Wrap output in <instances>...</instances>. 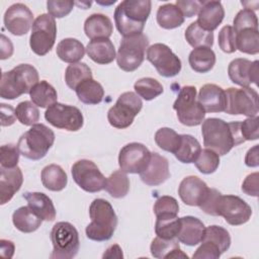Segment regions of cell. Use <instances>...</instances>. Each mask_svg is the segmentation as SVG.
<instances>
[{"instance_id":"47","label":"cell","mask_w":259,"mask_h":259,"mask_svg":"<svg viewBox=\"0 0 259 259\" xmlns=\"http://www.w3.org/2000/svg\"><path fill=\"white\" fill-rule=\"evenodd\" d=\"M15 115L18 121L24 125H33L39 119V111L31 101H22L15 108Z\"/></svg>"},{"instance_id":"29","label":"cell","mask_w":259,"mask_h":259,"mask_svg":"<svg viewBox=\"0 0 259 259\" xmlns=\"http://www.w3.org/2000/svg\"><path fill=\"white\" fill-rule=\"evenodd\" d=\"M78 99L89 105H95L102 101L104 97V89L102 85L93 78L86 79L81 82L75 89Z\"/></svg>"},{"instance_id":"38","label":"cell","mask_w":259,"mask_h":259,"mask_svg":"<svg viewBox=\"0 0 259 259\" xmlns=\"http://www.w3.org/2000/svg\"><path fill=\"white\" fill-rule=\"evenodd\" d=\"M236 48L241 53L257 55L259 53V31L255 28H245L236 33Z\"/></svg>"},{"instance_id":"21","label":"cell","mask_w":259,"mask_h":259,"mask_svg":"<svg viewBox=\"0 0 259 259\" xmlns=\"http://www.w3.org/2000/svg\"><path fill=\"white\" fill-rule=\"evenodd\" d=\"M197 101L206 112H222L227 106L225 90L215 84H205L198 92Z\"/></svg>"},{"instance_id":"6","label":"cell","mask_w":259,"mask_h":259,"mask_svg":"<svg viewBox=\"0 0 259 259\" xmlns=\"http://www.w3.org/2000/svg\"><path fill=\"white\" fill-rule=\"evenodd\" d=\"M53 252L52 259H72L80 247L79 234L76 228L68 222L57 223L51 231Z\"/></svg>"},{"instance_id":"7","label":"cell","mask_w":259,"mask_h":259,"mask_svg":"<svg viewBox=\"0 0 259 259\" xmlns=\"http://www.w3.org/2000/svg\"><path fill=\"white\" fill-rule=\"evenodd\" d=\"M148 48L149 39L143 33L123 36L116 55L117 66L125 72L137 70L144 62Z\"/></svg>"},{"instance_id":"51","label":"cell","mask_w":259,"mask_h":259,"mask_svg":"<svg viewBox=\"0 0 259 259\" xmlns=\"http://www.w3.org/2000/svg\"><path fill=\"white\" fill-rule=\"evenodd\" d=\"M74 4L73 1L49 0L47 2V9L49 14L54 18H63L73 10Z\"/></svg>"},{"instance_id":"59","label":"cell","mask_w":259,"mask_h":259,"mask_svg":"<svg viewBox=\"0 0 259 259\" xmlns=\"http://www.w3.org/2000/svg\"><path fill=\"white\" fill-rule=\"evenodd\" d=\"M258 146L255 145L251 149L248 150L246 157H245V164L248 167H257L259 165V159H258Z\"/></svg>"},{"instance_id":"57","label":"cell","mask_w":259,"mask_h":259,"mask_svg":"<svg viewBox=\"0 0 259 259\" xmlns=\"http://www.w3.org/2000/svg\"><path fill=\"white\" fill-rule=\"evenodd\" d=\"M15 109L9 104L1 103V125L8 126L15 122L16 120Z\"/></svg>"},{"instance_id":"46","label":"cell","mask_w":259,"mask_h":259,"mask_svg":"<svg viewBox=\"0 0 259 259\" xmlns=\"http://www.w3.org/2000/svg\"><path fill=\"white\" fill-rule=\"evenodd\" d=\"M194 164L202 174H211L220 165V156L214 151L206 148L200 151Z\"/></svg>"},{"instance_id":"2","label":"cell","mask_w":259,"mask_h":259,"mask_svg":"<svg viewBox=\"0 0 259 259\" xmlns=\"http://www.w3.org/2000/svg\"><path fill=\"white\" fill-rule=\"evenodd\" d=\"M150 0H124L114 10V22L123 36L142 33L151 13Z\"/></svg>"},{"instance_id":"26","label":"cell","mask_w":259,"mask_h":259,"mask_svg":"<svg viewBox=\"0 0 259 259\" xmlns=\"http://www.w3.org/2000/svg\"><path fill=\"white\" fill-rule=\"evenodd\" d=\"M113 26L110 18L101 13H93L84 22V32L91 40L97 38H109Z\"/></svg>"},{"instance_id":"23","label":"cell","mask_w":259,"mask_h":259,"mask_svg":"<svg viewBox=\"0 0 259 259\" xmlns=\"http://www.w3.org/2000/svg\"><path fill=\"white\" fill-rule=\"evenodd\" d=\"M196 22L207 31H213L223 21L225 10L220 1H203Z\"/></svg>"},{"instance_id":"3","label":"cell","mask_w":259,"mask_h":259,"mask_svg":"<svg viewBox=\"0 0 259 259\" xmlns=\"http://www.w3.org/2000/svg\"><path fill=\"white\" fill-rule=\"evenodd\" d=\"M89 215L91 223L85 230L87 238L96 242L109 240L117 226V217L109 201L94 199L89 206Z\"/></svg>"},{"instance_id":"28","label":"cell","mask_w":259,"mask_h":259,"mask_svg":"<svg viewBox=\"0 0 259 259\" xmlns=\"http://www.w3.org/2000/svg\"><path fill=\"white\" fill-rule=\"evenodd\" d=\"M150 250L152 256L158 259L188 258V256L180 249L178 240L175 239H162L157 237L152 241Z\"/></svg>"},{"instance_id":"8","label":"cell","mask_w":259,"mask_h":259,"mask_svg":"<svg viewBox=\"0 0 259 259\" xmlns=\"http://www.w3.org/2000/svg\"><path fill=\"white\" fill-rule=\"evenodd\" d=\"M177 112L178 120L186 126H196L202 123L205 111L196 99V88L194 86H183L173 104Z\"/></svg>"},{"instance_id":"10","label":"cell","mask_w":259,"mask_h":259,"mask_svg":"<svg viewBox=\"0 0 259 259\" xmlns=\"http://www.w3.org/2000/svg\"><path fill=\"white\" fill-rule=\"evenodd\" d=\"M57 36L56 20L50 14H40L34 20L29 37V46L37 56L47 55L54 47Z\"/></svg>"},{"instance_id":"4","label":"cell","mask_w":259,"mask_h":259,"mask_svg":"<svg viewBox=\"0 0 259 259\" xmlns=\"http://www.w3.org/2000/svg\"><path fill=\"white\" fill-rule=\"evenodd\" d=\"M38 82L37 70L29 64H20L8 72L2 73L0 81V96L4 99H15L29 93Z\"/></svg>"},{"instance_id":"44","label":"cell","mask_w":259,"mask_h":259,"mask_svg":"<svg viewBox=\"0 0 259 259\" xmlns=\"http://www.w3.org/2000/svg\"><path fill=\"white\" fill-rule=\"evenodd\" d=\"M153 210L157 219L176 218L179 212V205L174 197L163 195L156 200Z\"/></svg>"},{"instance_id":"55","label":"cell","mask_w":259,"mask_h":259,"mask_svg":"<svg viewBox=\"0 0 259 259\" xmlns=\"http://www.w3.org/2000/svg\"><path fill=\"white\" fill-rule=\"evenodd\" d=\"M221 194L222 193L219 190H217L214 188H209L205 199L199 205L200 209L207 214L215 215V205H217V201Z\"/></svg>"},{"instance_id":"11","label":"cell","mask_w":259,"mask_h":259,"mask_svg":"<svg viewBox=\"0 0 259 259\" xmlns=\"http://www.w3.org/2000/svg\"><path fill=\"white\" fill-rule=\"evenodd\" d=\"M227 106L225 112L233 115L243 114L248 117L257 116L258 93L250 87H242L240 89L230 87L226 91Z\"/></svg>"},{"instance_id":"42","label":"cell","mask_w":259,"mask_h":259,"mask_svg":"<svg viewBox=\"0 0 259 259\" xmlns=\"http://www.w3.org/2000/svg\"><path fill=\"white\" fill-rule=\"evenodd\" d=\"M134 89L140 97L147 101L153 100L164 91L162 84L151 77H145L137 80L134 85Z\"/></svg>"},{"instance_id":"33","label":"cell","mask_w":259,"mask_h":259,"mask_svg":"<svg viewBox=\"0 0 259 259\" xmlns=\"http://www.w3.org/2000/svg\"><path fill=\"white\" fill-rule=\"evenodd\" d=\"M188 63L193 71L207 73L215 64V54L210 48H196L190 52Z\"/></svg>"},{"instance_id":"18","label":"cell","mask_w":259,"mask_h":259,"mask_svg":"<svg viewBox=\"0 0 259 259\" xmlns=\"http://www.w3.org/2000/svg\"><path fill=\"white\" fill-rule=\"evenodd\" d=\"M228 75L233 83L241 87H249L251 83H255L257 85L259 77V62H251L243 58L235 59L229 64Z\"/></svg>"},{"instance_id":"12","label":"cell","mask_w":259,"mask_h":259,"mask_svg":"<svg viewBox=\"0 0 259 259\" xmlns=\"http://www.w3.org/2000/svg\"><path fill=\"white\" fill-rule=\"evenodd\" d=\"M71 173L76 184L86 192H99L105 188L107 178L90 160L81 159L75 162Z\"/></svg>"},{"instance_id":"52","label":"cell","mask_w":259,"mask_h":259,"mask_svg":"<svg viewBox=\"0 0 259 259\" xmlns=\"http://www.w3.org/2000/svg\"><path fill=\"white\" fill-rule=\"evenodd\" d=\"M259 117H248L243 121H240V132L245 141H255L259 138L258 130Z\"/></svg>"},{"instance_id":"35","label":"cell","mask_w":259,"mask_h":259,"mask_svg":"<svg viewBox=\"0 0 259 259\" xmlns=\"http://www.w3.org/2000/svg\"><path fill=\"white\" fill-rule=\"evenodd\" d=\"M157 22L162 28L173 29L183 24L184 16L175 4L167 3L158 8Z\"/></svg>"},{"instance_id":"24","label":"cell","mask_w":259,"mask_h":259,"mask_svg":"<svg viewBox=\"0 0 259 259\" xmlns=\"http://www.w3.org/2000/svg\"><path fill=\"white\" fill-rule=\"evenodd\" d=\"M181 219V228L177 235V240L187 246H195L201 242L205 227L203 223L194 217L186 215Z\"/></svg>"},{"instance_id":"30","label":"cell","mask_w":259,"mask_h":259,"mask_svg":"<svg viewBox=\"0 0 259 259\" xmlns=\"http://www.w3.org/2000/svg\"><path fill=\"white\" fill-rule=\"evenodd\" d=\"M42 185L51 191H61L68 183V177L63 168L57 164L46 166L40 173Z\"/></svg>"},{"instance_id":"17","label":"cell","mask_w":259,"mask_h":259,"mask_svg":"<svg viewBox=\"0 0 259 259\" xmlns=\"http://www.w3.org/2000/svg\"><path fill=\"white\" fill-rule=\"evenodd\" d=\"M3 20L6 29L10 33L18 36L27 33L34 22L32 12L22 3L11 5L5 11Z\"/></svg>"},{"instance_id":"41","label":"cell","mask_w":259,"mask_h":259,"mask_svg":"<svg viewBox=\"0 0 259 259\" xmlns=\"http://www.w3.org/2000/svg\"><path fill=\"white\" fill-rule=\"evenodd\" d=\"M155 143L157 146L169 153L175 154L181 143V135H178L170 127H161L155 134Z\"/></svg>"},{"instance_id":"27","label":"cell","mask_w":259,"mask_h":259,"mask_svg":"<svg viewBox=\"0 0 259 259\" xmlns=\"http://www.w3.org/2000/svg\"><path fill=\"white\" fill-rule=\"evenodd\" d=\"M88 57L95 63L107 65L116 58L115 49L109 38L92 39L86 47Z\"/></svg>"},{"instance_id":"22","label":"cell","mask_w":259,"mask_h":259,"mask_svg":"<svg viewBox=\"0 0 259 259\" xmlns=\"http://www.w3.org/2000/svg\"><path fill=\"white\" fill-rule=\"evenodd\" d=\"M23 183V175L21 169L16 166L14 168H0V203L5 204L20 189Z\"/></svg>"},{"instance_id":"20","label":"cell","mask_w":259,"mask_h":259,"mask_svg":"<svg viewBox=\"0 0 259 259\" xmlns=\"http://www.w3.org/2000/svg\"><path fill=\"white\" fill-rule=\"evenodd\" d=\"M142 181L149 186H157L164 183L170 177L168 160L158 153L151 154L148 167L140 173Z\"/></svg>"},{"instance_id":"43","label":"cell","mask_w":259,"mask_h":259,"mask_svg":"<svg viewBox=\"0 0 259 259\" xmlns=\"http://www.w3.org/2000/svg\"><path fill=\"white\" fill-rule=\"evenodd\" d=\"M201 241H207L214 244L222 254L231 246V236L229 232L220 226H209L205 228Z\"/></svg>"},{"instance_id":"53","label":"cell","mask_w":259,"mask_h":259,"mask_svg":"<svg viewBox=\"0 0 259 259\" xmlns=\"http://www.w3.org/2000/svg\"><path fill=\"white\" fill-rule=\"evenodd\" d=\"M222 255L220 249L212 243L201 241V245L196 249L192 255L193 259H218Z\"/></svg>"},{"instance_id":"37","label":"cell","mask_w":259,"mask_h":259,"mask_svg":"<svg viewBox=\"0 0 259 259\" xmlns=\"http://www.w3.org/2000/svg\"><path fill=\"white\" fill-rule=\"evenodd\" d=\"M184 36L186 41L194 49L211 48L213 45V32L203 29L196 21L188 25Z\"/></svg>"},{"instance_id":"56","label":"cell","mask_w":259,"mask_h":259,"mask_svg":"<svg viewBox=\"0 0 259 259\" xmlns=\"http://www.w3.org/2000/svg\"><path fill=\"white\" fill-rule=\"evenodd\" d=\"M258 178L259 174L258 172H254L252 174H249L242 184V190L248 195L251 196H258Z\"/></svg>"},{"instance_id":"1","label":"cell","mask_w":259,"mask_h":259,"mask_svg":"<svg viewBox=\"0 0 259 259\" xmlns=\"http://www.w3.org/2000/svg\"><path fill=\"white\" fill-rule=\"evenodd\" d=\"M201 134L205 148L219 156L228 154L233 147L245 142L240 132V121L226 122L221 118L209 117L202 121Z\"/></svg>"},{"instance_id":"54","label":"cell","mask_w":259,"mask_h":259,"mask_svg":"<svg viewBox=\"0 0 259 259\" xmlns=\"http://www.w3.org/2000/svg\"><path fill=\"white\" fill-rule=\"evenodd\" d=\"M203 1H190V0H177L176 6L180 9L184 17H192L198 13L199 9L202 6Z\"/></svg>"},{"instance_id":"48","label":"cell","mask_w":259,"mask_h":259,"mask_svg":"<svg viewBox=\"0 0 259 259\" xmlns=\"http://www.w3.org/2000/svg\"><path fill=\"white\" fill-rule=\"evenodd\" d=\"M245 28H255L258 29V19L255 12L249 8H244L240 10L234 18L233 29L235 33L239 32Z\"/></svg>"},{"instance_id":"5","label":"cell","mask_w":259,"mask_h":259,"mask_svg":"<svg viewBox=\"0 0 259 259\" xmlns=\"http://www.w3.org/2000/svg\"><path fill=\"white\" fill-rule=\"evenodd\" d=\"M54 142V132L44 123H35L20 136L17 147L24 158L37 161L47 155Z\"/></svg>"},{"instance_id":"58","label":"cell","mask_w":259,"mask_h":259,"mask_svg":"<svg viewBox=\"0 0 259 259\" xmlns=\"http://www.w3.org/2000/svg\"><path fill=\"white\" fill-rule=\"evenodd\" d=\"M13 54V45L4 34H1V60L8 59Z\"/></svg>"},{"instance_id":"9","label":"cell","mask_w":259,"mask_h":259,"mask_svg":"<svg viewBox=\"0 0 259 259\" xmlns=\"http://www.w3.org/2000/svg\"><path fill=\"white\" fill-rule=\"evenodd\" d=\"M142 107L143 101L137 93L124 92L119 95L115 104L109 108L107 112L108 122L113 127L126 128L133 123Z\"/></svg>"},{"instance_id":"19","label":"cell","mask_w":259,"mask_h":259,"mask_svg":"<svg viewBox=\"0 0 259 259\" xmlns=\"http://www.w3.org/2000/svg\"><path fill=\"white\" fill-rule=\"evenodd\" d=\"M209 188L206 183L197 176L183 178L178 187V194L181 200L190 206H199L205 199Z\"/></svg>"},{"instance_id":"39","label":"cell","mask_w":259,"mask_h":259,"mask_svg":"<svg viewBox=\"0 0 259 259\" xmlns=\"http://www.w3.org/2000/svg\"><path fill=\"white\" fill-rule=\"evenodd\" d=\"M110 196L114 198L124 197L130 190V180L121 170H116L110 174L106 179V184L104 188Z\"/></svg>"},{"instance_id":"36","label":"cell","mask_w":259,"mask_h":259,"mask_svg":"<svg viewBox=\"0 0 259 259\" xmlns=\"http://www.w3.org/2000/svg\"><path fill=\"white\" fill-rule=\"evenodd\" d=\"M200 151V144L194 137L190 135H181V143L174 156L181 163L189 164L195 162Z\"/></svg>"},{"instance_id":"34","label":"cell","mask_w":259,"mask_h":259,"mask_svg":"<svg viewBox=\"0 0 259 259\" xmlns=\"http://www.w3.org/2000/svg\"><path fill=\"white\" fill-rule=\"evenodd\" d=\"M29 96L36 106L48 108L57 102L58 94L56 89L47 81L37 82L29 91Z\"/></svg>"},{"instance_id":"32","label":"cell","mask_w":259,"mask_h":259,"mask_svg":"<svg viewBox=\"0 0 259 259\" xmlns=\"http://www.w3.org/2000/svg\"><path fill=\"white\" fill-rule=\"evenodd\" d=\"M12 222L18 231L22 233H32L40 227L42 220L27 205L14 210L12 214Z\"/></svg>"},{"instance_id":"16","label":"cell","mask_w":259,"mask_h":259,"mask_svg":"<svg viewBox=\"0 0 259 259\" xmlns=\"http://www.w3.org/2000/svg\"><path fill=\"white\" fill-rule=\"evenodd\" d=\"M151 152L141 143H130L123 146L118 154V165L121 171L130 174H140L149 165Z\"/></svg>"},{"instance_id":"40","label":"cell","mask_w":259,"mask_h":259,"mask_svg":"<svg viewBox=\"0 0 259 259\" xmlns=\"http://www.w3.org/2000/svg\"><path fill=\"white\" fill-rule=\"evenodd\" d=\"M92 78V71L85 63L70 64L65 71V81L69 88L75 90L86 79Z\"/></svg>"},{"instance_id":"50","label":"cell","mask_w":259,"mask_h":259,"mask_svg":"<svg viewBox=\"0 0 259 259\" xmlns=\"http://www.w3.org/2000/svg\"><path fill=\"white\" fill-rule=\"evenodd\" d=\"M18 147L12 144L3 145L0 148V163L3 168H14L19 161Z\"/></svg>"},{"instance_id":"60","label":"cell","mask_w":259,"mask_h":259,"mask_svg":"<svg viewBox=\"0 0 259 259\" xmlns=\"http://www.w3.org/2000/svg\"><path fill=\"white\" fill-rule=\"evenodd\" d=\"M14 244L13 242L9 241V240H4L2 239L0 241V251H1V256L3 257H7V258H11L14 254Z\"/></svg>"},{"instance_id":"61","label":"cell","mask_w":259,"mask_h":259,"mask_svg":"<svg viewBox=\"0 0 259 259\" xmlns=\"http://www.w3.org/2000/svg\"><path fill=\"white\" fill-rule=\"evenodd\" d=\"M122 257H123L122 250L117 244L110 246L102 255V258H122Z\"/></svg>"},{"instance_id":"25","label":"cell","mask_w":259,"mask_h":259,"mask_svg":"<svg viewBox=\"0 0 259 259\" xmlns=\"http://www.w3.org/2000/svg\"><path fill=\"white\" fill-rule=\"evenodd\" d=\"M23 198L29 208L42 221L53 222L56 219V208L52 199L42 192H25Z\"/></svg>"},{"instance_id":"14","label":"cell","mask_w":259,"mask_h":259,"mask_svg":"<svg viewBox=\"0 0 259 259\" xmlns=\"http://www.w3.org/2000/svg\"><path fill=\"white\" fill-rule=\"evenodd\" d=\"M215 215L223 217L232 226H240L250 220L252 208L237 195L221 194L215 205Z\"/></svg>"},{"instance_id":"15","label":"cell","mask_w":259,"mask_h":259,"mask_svg":"<svg viewBox=\"0 0 259 259\" xmlns=\"http://www.w3.org/2000/svg\"><path fill=\"white\" fill-rule=\"evenodd\" d=\"M147 60L156 68L159 75L171 78L181 71V61L165 44H154L147 50Z\"/></svg>"},{"instance_id":"45","label":"cell","mask_w":259,"mask_h":259,"mask_svg":"<svg viewBox=\"0 0 259 259\" xmlns=\"http://www.w3.org/2000/svg\"><path fill=\"white\" fill-rule=\"evenodd\" d=\"M181 228L180 218L157 219L155 224V233L162 239H175Z\"/></svg>"},{"instance_id":"31","label":"cell","mask_w":259,"mask_h":259,"mask_svg":"<svg viewBox=\"0 0 259 259\" xmlns=\"http://www.w3.org/2000/svg\"><path fill=\"white\" fill-rule=\"evenodd\" d=\"M86 49L83 44L76 38L68 37L62 39L57 46V56L66 63H79L85 55Z\"/></svg>"},{"instance_id":"49","label":"cell","mask_w":259,"mask_h":259,"mask_svg":"<svg viewBox=\"0 0 259 259\" xmlns=\"http://www.w3.org/2000/svg\"><path fill=\"white\" fill-rule=\"evenodd\" d=\"M219 47L220 49L227 53L232 54L237 51L236 48V33L233 29V26L226 25L219 32Z\"/></svg>"},{"instance_id":"13","label":"cell","mask_w":259,"mask_h":259,"mask_svg":"<svg viewBox=\"0 0 259 259\" xmlns=\"http://www.w3.org/2000/svg\"><path fill=\"white\" fill-rule=\"evenodd\" d=\"M45 118L53 126L69 132L81 130L84 123V117L79 108L60 102H56L47 108Z\"/></svg>"}]
</instances>
